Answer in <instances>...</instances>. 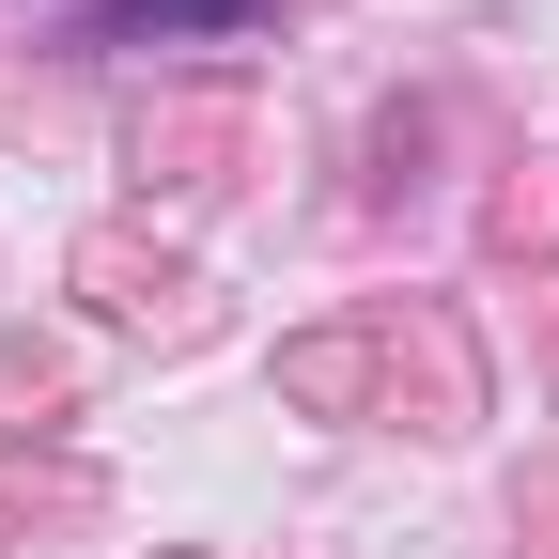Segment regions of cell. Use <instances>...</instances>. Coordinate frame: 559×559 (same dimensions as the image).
I'll use <instances>...</instances> for the list:
<instances>
[{
  "label": "cell",
  "instance_id": "cell-1",
  "mask_svg": "<svg viewBox=\"0 0 559 559\" xmlns=\"http://www.w3.org/2000/svg\"><path fill=\"white\" fill-rule=\"evenodd\" d=\"M218 16H264V0H94L79 47H140V32H218Z\"/></svg>",
  "mask_w": 559,
  "mask_h": 559
}]
</instances>
